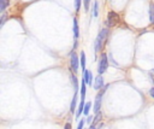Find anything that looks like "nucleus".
<instances>
[{"mask_svg": "<svg viewBox=\"0 0 154 129\" xmlns=\"http://www.w3.org/2000/svg\"><path fill=\"white\" fill-rule=\"evenodd\" d=\"M90 107H91V102L90 101H87V104L84 105V111H83V113L88 117L89 116V110H90Z\"/></svg>", "mask_w": 154, "mask_h": 129, "instance_id": "nucleus-16", "label": "nucleus"}, {"mask_svg": "<svg viewBox=\"0 0 154 129\" xmlns=\"http://www.w3.org/2000/svg\"><path fill=\"white\" fill-rule=\"evenodd\" d=\"M71 81H72V83H73L75 90L77 92V89H78V80H77V77H76V75H75L73 72H71Z\"/></svg>", "mask_w": 154, "mask_h": 129, "instance_id": "nucleus-14", "label": "nucleus"}, {"mask_svg": "<svg viewBox=\"0 0 154 129\" xmlns=\"http://www.w3.org/2000/svg\"><path fill=\"white\" fill-rule=\"evenodd\" d=\"M107 68H108V55L106 53H102L101 57H100L99 65H97V72H99V75H102L103 72H106Z\"/></svg>", "mask_w": 154, "mask_h": 129, "instance_id": "nucleus-5", "label": "nucleus"}, {"mask_svg": "<svg viewBox=\"0 0 154 129\" xmlns=\"http://www.w3.org/2000/svg\"><path fill=\"white\" fill-rule=\"evenodd\" d=\"M87 83L82 80V84H81V100H84L85 98V90H87Z\"/></svg>", "mask_w": 154, "mask_h": 129, "instance_id": "nucleus-12", "label": "nucleus"}, {"mask_svg": "<svg viewBox=\"0 0 154 129\" xmlns=\"http://www.w3.org/2000/svg\"><path fill=\"white\" fill-rule=\"evenodd\" d=\"M119 22H120V17H119V14L117 12L109 11L107 13V20H106L107 27H116Z\"/></svg>", "mask_w": 154, "mask_h": 129, "instance_id": "nucleus-4", "label": "nucleus"}, {"mask_svg": "<svg viewBox=\"0 0 154 129\" xmlns=\"http://www.w3.org/2000/svg\"><path fill=\"white\" fill-rule=\"evenodd\" d=\"M83 125H84V119H81L77 125V129H83Z\"/></svg>", "mask_w": 154, "mask_h": 129, "instance_id": "nucleus-21", "label": "nucleus"}, {"mask_svg": "<svg viewBox=\"0 0 154 129\" xmlns=\"http://www.w3.org/2000/svg\"><path fill=\"white\" fill-rule=\"evenodd\" d=\"M83 81H84V82H85L88 86H91V84H94L91 71H89V70H85V71H83Z\"/></svg>", "mask_w": 154, "mask_h": 129, "instance_id": "nucleus-7", "label": "nucleus"}, {"mask_svg": "<svg viewBox=\"0 0 154 129\" xmlns=\"http://www.w3.org/2000/svg\"><path fill=\"white\" fill-rule=\"evenodd\" d=\"M149 95H150V96L154 99V87H152V88L149 89Z\"/></svg>", "mask_w": 154, "mask_h": 129, "instance_id": "nucleus-24", "label": "nucleus"}, {"mask_svg": "<svg viewBox=\"0 0 154 129\" xmlns=\"http://www.w3.org/2000/svg\"><path fill=\"white\" fill-rule=\"evenodd\" d=\"M73 36L77 40L79 36V29H78V23H77V18H73Z\"/></svg>", "mask_w": 154, "mask_h": 129, "instance_id": "nucleus-8", "label": "nucleus"}, {"mask_svg": "<svg viewBox=\"0 0 154 129\" xmlns=\"http://www.w3.org/2000/svg\"><path fill=\"white\" fill-rule=\"evenodd\" d=\"M79 65H81V60H79L77 53L71 52V55H70V68H71V72L77 74V71H78V69H79Z\"/></svg>", "mask_w": 154, "mask_h": 129, "instance_id": "nucleus-3", "label": "nucleus"}, {"mask_svg": "<svg viewBox=\"0 0 154 129\" xmlns=\"http://www.w3.org/2000/svg\"><path fill=\"white\" fill-rule=\"evenodd\" d=\"M101 127H102V123H100L97 127H93V125H90V128H89V129H101Z\"/></svg>", "mask_w": 154, "mask_h": 129, "instance_id": "nucleus-25", "label": "nucleus"}, {"mask_svg": "<svg viewBox=\"0 0 154 129\" xmlns=\"http://www.w3.org/2000/svg\"><path fill=\"white\" fill-rule=\"evenodd\" d=\"M83 5L85 11H89V5H90V0H83Z\"/></svg>", "mask_w": 154, "mask_h": 129, "instance_id": "nucleus-20", "label": "nucleus"}, {"mask_svg": "<svg viewBox=\"0 0 154 129\" xmlns=\"http://www.w3.org/2000/svg\"><path fill=\"white\" fill-rule=\"evenodd\" d=\"M100 119H101V113L99 112V113H96V116L94 117V119H93V123H91V125L93 127H96V124L100 122Z\"/></svg>", "mask_w": 154, "mask_h": 129, "instance_id": "nucleus-18", "label": "nucleus"}, {"mask_svg": "<svg viewBox=\"0 0 154 129\" xmlns=\"http://www.w3.org/2000/svg\"><path fill=\"white\" fill-rule=\"evenodd\" d=\"M79 60H81V69H82V71H85V54H84V52H81Z\"/></svg>", "mask_w": 154, "mask_h": 129, "instance_id": "nucleus-11", "label": "nucleus"}, {"mask_svg": "<svg viewBox=\"0 0 154 129\" xmlns=\"http://www.w3.org/2000/svg\"><path fill=\"white\" fill-rule=\"evenodd\" d=\"M8 5H10V1L8 0H0V11L4 12L5 8H6V6H8Z\"/></svg>", "mask_w": 154, "mask_h": 129, "instance_id": "nucleus-15", "label": "nucleus"}, {"mask_svg": "<svg viewBox=\"0 0 154 129\" xmlns=\"http://www.w3.org/2000/svg\"><path fill=\"white\" fill-rule=\"evenodd\" d=\"M76 102H77V92L75 93L73 98H72V101H71V106H70V111L73 113L76 111Z\"/></svg>", "mask_w": 154, "mask_h": 129, "instance_id": "nucleus-13", "label": "nucleus"}, {"mask_svg": "<svg viewBox=\"0 0 154 129\" xmlns=\"http://www.w3.org/2000/svg\"><path fill=\"white\" fill-rule=\"evenodd\" d=\"M84 105H85L84 100H81V102H79V105H78V107H77V112H76V117H77V118L83 113V111H84Z\"/></svg>", "mask_w": 154, "mask_h": 129, "instance_id": "nucleus-9", "label": "nucleus"}, {"mask_svg": "<svg viewBox=\"0 0 154 129\" xmlns=\"http://www.w3.org/2000/svg\"><path fill=\"white\" fill-rule=\"evenodd\" d=\"M94 89L95 90H100V89H102L103 88V77L101 76V75H99V76H96L95 78H94Z\"/></svg>", "mask_w": 154, "mask_h": 129, "instance_id": "nucleus-6", "label": "nucleus"}, {"mask_svg": "<svg viewBox=\"0 0 154 129\" xmlns=\"http://www.w3.org/2000/svg\"><path fill=\"white\" fill-rule=\"evenodd\" d=\"M107 35H108V29H106V28H105V29H102V30L99 33V35H97V37H96V40H95V43H94V49H95V53L102 48L103 43L106 42Z\"/></svg>", "mask_w": 154, "mask_h": 129, "instance_id": "nucleus-1", "label": "nucleus"}, {"mask_svg": "<svg viewBox=\"0 0 154 129\" xmlns=\"http://www.w3.org/2000/svg\"><path fill=\"white\" fill-rule=\"evenodd\" d=\"M93 118H94L93 116H88V118H87V122H88V123H91V122H93Z\"/></svg>", "mask_w": 154, "mask_h": 129, "instance_id": "nucleus-26", "label": "nucleus"}, {"mask_svg": "<svg viewBox=\"0 0 154 129\" xmlns=\"http://www.w3.org/2000/svg\"><path fill=\"white\" fill-rule=\"evenodd\" d=\"M149 20L152 24H154V2H150L149 5Z\"/></svg>", "mask_w": 154, "mask_h": 129, "instance_id": "nucleus-10", "label": "nucleus"}, {"mask_svg": "<svg viewBox=\"0 0 154 129\" xmlns=\"http://www.w3.org/2000/svg\"><path fill=\"white\" fill-rule=\"evenodd\" d=\"M81 4H82V0H75V7H76V11L77 12L81 8Z\"/></svg>", "mask_w": 154, "mask_h": 129, "instance_id": "nucleus-19", "label": "nucleus"}, {"mask_svg": "<svg viewBox=\"0 0 154 129\" xmlns=\"http://www.w3.org/2000/svg\"><path fill=\"white\" fill-rule=\"evenodd\" d=\"M153 72H154V69H153Z\"/></svg>", "mask_w": 154, "mask_h": 129, "instance_id": "nucleus-27", "label": "nucleus"}, {"mask_svg": "<svg viewBox=\"0 0 154 129\" xmlns=\"http://www.w3.org/2000/svg\"><path fill=\"white\" fill-rule=\"evenodd\" d=\"M97 14H99V2L95 1L94 2V7H93V16L97 17Z\"/></svg>", "mask_w": 154, "mask_h": 129, "instance_id": "nucleus-17", "label": "nucleus"}, {"mask_svg": "<svg viewBox=\"0 0 154 129\" xmlns=\"http://www.w3.org/2000/svg\"><path fill=\"white\" fill-rule=\"evenodd\" d=\"M64 129H72V128H71V123H70V122L65 123V125H64Z\"/></svg>", "mask_w": 154, "mask_h": 129, "instance_id": "nucleus-23", "label": "nucleus"}, {"mask_svg": "<svg viewBox=\"0 0 154 129\" xmlns=\"http://www.w3.org/2000/svg\"><path fill=\"white\" fill-rule=\"evenodd\" d=\"M108 87H109V84H106V86H103V88H102L101 90H99V93H97V95H96V98H95L94 107H93V110H94V112H95V113H99V112H100L102 96H103V94H105V92H106V89H107Z\"/></svg>", "mask_w": 154, "mask_h": 129, "instance_id": "nucleus-2", "label": "nucleus"}, {"mask_svg": "<svg viewBox=\"0 0 154 129\" xmlns=\"http://www.w3.org/2000/svg\"><path fill=\"white\" fill-rule=\"evenodd\" d=\"M5 19H6V16H5V14H2V17H1V22H0V27H2V25H4Z\"/></svg>", "mask_w": 154, "mask_h": 129, "instance_id": "nucleus-22", "label": "nucleus"}]
</instances>
